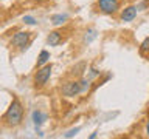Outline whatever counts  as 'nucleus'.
<instances>
[{
  "instance_id": "nucleus-1",
  "label": "nucleus",
  "mask_w": 149,
  "mask_h": 139,
  "mask_svg": "<svg viewBox=\"0 0 149 139\" xmlns=\"http://www.w3.org/2000/svg\"><path fill=\"white\" fill-rule=\"evenodd\" d=\"M5 122H6L9 127H17V125L22 124L23 120V107L19 102V99H13L9 108L6 110V113L3 116Z\"/></svg>"
},
{
  "instance_id": "nucleus-2",
  "label": "nucleus",
  "mask_w": 149,
  "mask_h": 139,
  "mask_svg": "<svg viewBox=\"0 0 149 139\" xmlns=\"http://www.w3.org/2000/svg\"><path fill=\"white\" fill-rule=\"evenodd\" d=\"M51 63L50 65H45V67H42L40 70H37V73L34 74V83L36 87H44L47 82H48V79L51 76Z\"/></svg>"
},
{
  "instance_id": "nucleus-3",
  "label": "nucleus",
  "mask_w": 149,
  "mask_h": 139,
  "mask_svg": "<svg viewBox=\"0 0 149 139\" xmlns=\"http://www.w3.org/2000/svg\"><path fill=\"white\" fill-rule=\"evenodd\" d=\"M28 40H30V32L20 31L17 34H14V37L11 39V46L13 48H19V50H25Z\"/></svg>"
},
{
  "instance_id": "nucleus-4",
  "label": "nucleus",
  "mask_w": 149,
  "mask_h": 139,
  "mask_svg": "<svg viewBox=\"0 0 149 139\" xmlns=\"http://www.w3.org/2000/svg\"><path fill=\"white\" fill-rule=\"evenodd\" d=\"M98 6L104 14H113L118 11L120 2L118 0H98Z\"/></svg>"
},
{
  "instance_id": "nucleus-5",
  "label": "nucleus",
  "mask_w": 149,
  "mask_h": 139,
  "mask_svg": "<svg viewBox=\"0 0 149 139\" xmlns=\"http://www.w3.org/2000/svg\"><path fill=\"white\" fill-rule=\"evenodd\" d=\"M79 93H81V83L79 82H67L62 87V94L64 96L72 97V96L79 94Z\"/></svg>"
},
{
  "instance_id": "nucleus-6",
  "label": "nucleus",
  "mask_w": 149,
  "mask_h": 139,
  "mask_svg": "<svg viewBox=\"0 0 149 139\" xmlns=\"http://www.w3.org/2000/svg\"><path fill=\"white\" fill-rule=\"evenodd\" d=\"M135 17H137V8L135 6H127L121 12V20L123 22H132Z\"/></svg>"
},
{
  "instance_id": "nucleus-7",
  "label": "nucleus",
  "mask_w": 149,
  "mask_h": 139,
  "mask_svg": "<svg viewBox=\"0 0 149 139\" xmlns=\"http://www.w3.org/2000/svg\"><path fill=\"white\" fill-rule=\"evenodd\" d=\"M47 42L51 45V46H56L61 42V32H58V31H51L50 34H48V37H47Z\"/></svg>"
},
{
  "instance_id": "nucleus-8",
  "label": "nucleus",
  "mask_w": 149,
  "mask_h": 139,
  "mask_svg": "<svg viewBox=\"0 0 149 139\" xmlns=\"http://www.w3.org/2000/svg\"><path fill=\"white\" fill-rule=\"evenodd\" d=\"M50 59V53L48 51H40V54H39V57H37V65H39V67H42V65L44 63H47V60Z\"/></svg>"
},
{
  "instance_id": "nucleus-9",
  "label": "nucleus",
  "mask_w": 149,
  "mask_h": 139,
  "mask_svg": "<svg viewBox=\"0 0 149 139\" xmlns=\"http://www.w3.org/2000/svg\"><path fill=\"white\" fill-rule=\"evenodd\" d=\"M65 20H67V16H65V14H56V16L51 17V22H53V25H62Z\"/></svg>"
},
{
  "instance_id": "nucleus-10",
  "label": "nucleus",
  "mask_w": 149,
  "mask_h": 139,
  "mask_svg": "<svg viewBox=\"0 0 149 139\" xmlns=\"http://www.w3.org/2000/svg\"><path fill=\"white\" fill-rule=\"evenodd\" d=\"M44 119H45V116L40 113V111H34V113H33V120H34V124H36V127L37 125H40L42 122H44Z\"/></svg>"
},
{
  "instance_id": "nucleus-11",
  "label": "nucleus",
  "mask_w": 149,
  "mask_h": 139,
  "mask_svg": "<svg viewBox=\"0 0 149 139\" xmlns=\"http://www.w3.org/2000/svg\"><path fill=\"white\" fill-rule=\"evenodd\" d=\"M23 22L28 23V25H34V23H36V20H34L33 17H30V16H25V17H23Z\"/></svg>"
},
{
  "instance_id": "nucleus-12",
  "label": "nucleus",
  "mask_w": 149,
  "mask_h": 139,
  "mask_svg": "<svg viewBox=\"0 0 149 139\" xmlns=\"http://www.w3.org/2000/svg\"><path fill=\"white\" fill-rule=\"evenodd\" d=\"M79 131V128H74V130H70L68 133H65V138H72V136H74V134H76Z\"/></svg>"
},
{
  "instance_id": "nucleus-13",
  "label": "nucleus",
  "mask_w": 149,
  "mask_h": 139,
  "mask_svg": "<svg viewBox=\"0 0 149 139\" xmlns=\"http://www.w3.org/2000/svg\"><path fill=\"white\" fill-rule=\"evenodd\" d=\"M141 48H143V50H149V39H146V40H144V42H143V45H141Z\"/></svg>"
},
{
  "instance_id": "nucleus-14",
  "label": "nucleus",
  "mask_w": 149,
  "mask_h": 139,
  "mask_svg": "<svg viewBox=\"0 0 149 139\" xmlns=\"http://www.w3.org/2000/svg\"><path fill=\"white\" fill-rule=\"evenodd\" d=\"M146 130H148V134H149V120H148V128Z\"/></svg>"
},
{
  "instance_id": "nucleus-15",
  "label": "nucleus",
  "mask_w": 149,
  "mask_h": 139,
  "mask_svg": "<svg viewBox=\"0 0 149 139\" xmlns=\"http://www.w3.org/2000/svg\"><path fill=\"white\" fill-rule=\"evenodd\" d=\"M36 2H42V0H36Z\"/></svg>"
}]
</instances>
